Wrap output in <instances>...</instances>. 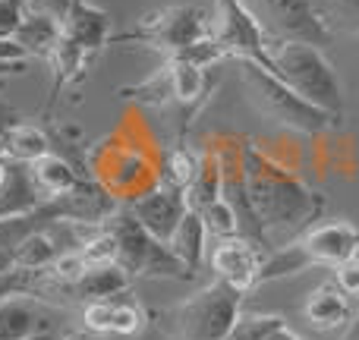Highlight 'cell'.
Here are the masks:
<instances>
[{
  "label": "cell",
  "instance_id": "6da1fadb",
  "mask_svg": "<svg viewBox=\"0 0 359 340\" xmlns=\"http://www.w3.org/2000/svg\"><path fill=\"white\" fill-rule=\"evenodd\" d=\"M243 164H246L249 198H252V208L259 215L271 246H274V240L290 243L303 230H312V224L325 211L322 192L309 189L297 173L280 168L274 158L259 151L252 142L243 145Z\"/></svg>",
  "mask_w": 359,
  "mask_h": 340
},
{
  "label": "cell",
  "instance_id": "7a4b0ae2",
  "mask_svg": "<svg viewBox=\"0 0 359 340\" xmlns=\"http://www.w3.org/2000/svg\"><path fill=\"white\" fill-rule=\"evenodd\" d=\"M268 54H271V73L280 82H287L303 101L341 123L344 86L322 48L299 41H268Z\"/></svg>",
  "mask_w": 359,
  "mask_h": 340
},
{
  "label": "cell",
  "instance_id": "3957f363",
  "mask_svg": "<svg viewBox=\"0 0 359 340\" xmlns=\"http://www.w3.org/2000/svg\"><path fill=\"white\" fill-rule=\"evenodd\" d=\"M240 312L243 293L215 278L183 303L161 309L155 322L164 340H227Z\"/></svg>",
  "mask_w": 359,
  "mask_h": 340
},
{
  "label": "cell",
  "instance_id": "277c9868",
  "mask_svg": "<svg viewBox=\"0 0 359 340\" xmlns=\"http://www.w3.org/2000/svg\"><path fill=\"white\" fill-rule=\"evenodd\" d=\"M240 82L246 88L249 101L255 104V111L262 117L274 120V123L287 126V130L306 132V136H318L328 126H337L334 117H328L325 111L312 107L309 101H303L297 92H293L287 82H280L274 73H268L259 63L240 60Z\"/></svg>",
  "mask_w": 359,
  "mask_h": 340
},
{
  "label": "cell",
  "instance_id": "5b68a950",
  "mask_svg": "<svg viewBox=\"0 0 359 340\" xmlns=\"http://www.w3.org/2000/svg\"><path fill=\"white\" fill-rule=\"evenodd\" d=\"M107 230L117 240V265L130 274L133 280H149V278H161V280H192L196 274L183 265L174 255V249L168 243L155 240L142 224L136 221L126 205H120L117 215L107 221Z\"/></svg>",
  "mask_w": 359,
  "mask_h": 340
},
{
  "label": "cell",
  "instance_id": "8992f818",
  "mask_svg": "<svg viewBox=\"0 0 359 340\" xmlns=\"http://www.w3.org/2000/svg\"><path fill=\"white\" fill-rule=\"evenodd\" d=\"M211 35V19L202 6L180 4V6H164V10L145 13L139 16V22L133 29L111 35V44H149V48L161 50L168 60L180 57L183 50H189L192 44H198L202 38Z\"/></svg>",
  "mask_w": 359,
  "mask_h": 340
},
{
  "label": "cell",
  "instance_id": "52a82bcc",
  "mask_svg": "<svg viewBox=\"0 0 359 340\" xmlns=\"http://www.w3.org/2000/svg\"><path fill=\"white\" fill-rule=\"evenodd\" d=\"M246 6L262 22L268 41H299L325 50L334 38L316 0H246Z\"/></svg>",
  "mask_w": 359,
  "mask_h": 340
},
{
  "label": "cell",
  "instance_id": "ba28073f",
  "mask_svg": "<svg viewBox=\"0 0 359 340\" xmlns=\"http://www.w3.org/2000/svg\"><path fill=\"white\" fill-rule=\"evenodd\" d=\"M215 32L217 44L233 60L259 63L271 73V54H268V35L246 0H215Z\"/></svg>",
  "mask_w": 359,
  "mask_h": 340
},
{
  "label": "cell",
  "instance_id": "9c48e42d",
  "mask_svg": "<svg viewBox=\"0 0 359 340\" xmlns=\"http://www.w3.org/2000/svg\"><path fill=\"white\" fill-rule=\"evenodd\" d=\"M149 325V312L136 299L133 290H123L117 297L92 299L82 306V328L92 334H117V337H136Z\"/></svg>",
  "mask_w": 359,
  "mask_h": 340
},
{
  "label": "cell",
  "instance_id": "30bf717a",
  "mask_svg": "<svg viewBox=\"0 0 359 340\" xmlns=\"http://www.w3.org/2000/svg\"><path fill=\"white\" fill-rule=\"evenodd\" d=\"M297 243L303 246L309 265H322L334 271L337 265L356 259L359 255V227L353 221H328L316 224L312 230H306L303 236H297Z\"/></svg>",
  "mask_w": 359,
  "mask_h": 340
},
{
  "label": "cell",
  "instance_id": "8fae6325",
  "mask_svg": "<svg viewBox=\"0 0 359 340\" xmlns=\"http://www.w3.org/2000/svg\"><path fill=\"white\" fill-rule=\"evenodd\" d=\"M211 271L217 280L230 284L233 290L249 293L252 287H259V271H262V249L255 243L243 240V236H230V240H217L211 246Z\"/></svg>",
  "mask_w": 359,
  "mask_h": 340
},
{
  "label": "cell",
  "instance_id": "7c38bea8",
  "mask_svg": "<svg viewBox=\"0 0 359 340\" xmlns=\"http://www.w3.org/2000/svg\"><path fill=\"white\" fill-rule=\"evenodd\" d=\"M126 208L136 215V221L142 224L145 230H149L155 240L168 243L170 236H174L177 224L183 221V215L189 211V205H186V196L183 189H174V186H155V189L142 192V196H136Z\"/></svg>",
  "mask_w": 359,
  "mask_h": 340
},
{
  "label": "cell",
  "instance_id": "4fadbf2b",
  "mask_svg": "<svg viewBox=\"0 0 359 340\" xmlns=\"http://www.w3.org/2000/svg\"><path fill=\"white\" fill-rule=\"evenodd\" d=\"M54 337L50 306L38 303L25 293L0 297V340H38Z\"/></svg>",
  "mask_w": 359,
  "mask_h": 340
},
{
  "label": "cell",
  "instance_id": "5bb4252c",
  "mask_svg": "<svg viewBox=\"0 0 359 340\" xmlns=\"http://www.w3.org/2000/svg\"><path fill=\"white\" fill-rule=\"evenodd\" d=\"M63 38V16L48 6L44 0H29L22 10V22H19L13 41L25 50V57H38V60H50L54 48Z\"/></svg>",
  "mask_w": 359,
  "mask_h": 340
},
{
  "label": "cell",
  "instance_id": "9a60e30c",
  "mask_svg": "<svg viewBox=\"0 0 359 340\" xmlns=\"http://www.w3.org/2000/svg\"><path fill=\"white\" fill-rule=\"evenodd\" d=\"M63 35L73 38L92 60H98V54L111 44V16L88 0H69L63 13Z\"/></svg>",
  "mask_w": 359,
  "mask_h": 340
},
{
  "label": "cell",
  "instance_id": "2e32d148",
  "mask_svg": "<svg viewBox=\"0 0 359 340\" xmlns=\"http://www.w3.org/2000/svg\"><path fill=\"white\" fill-rule=\"evenodd\" d=\"M303 315L312 328L318 331H337V328H350L353 322L356 309H353V299L337 287V280H325L318 284L316 290L306 297V306H303Z\"/></svg>",
  "mask_w": 359,
  "mask_h": 340
},
{
  "label": "cell",
  "instance_id": "e0dca14e",
  "mask_svg": "<svg viewBox=\"0 0 359 340\" xmlns=\"http://www.w3.org/2000/svg\"><path fill=\"white\" fill-rule=\"evenodd\" d=\"M170 69V88H174V101L183 111V130L189 126V120L196 117V111L208 101L211 92V73L205 67L186 60H164Z\"/></svg>",
  "mask_w": 359,
  "mask_h": 340
},
{
  "label": "cell",
  "instance_id": "ac0fdd59",
  "mask_svg": "<svg viewBox=\"0 0 359 340\" xmlns=\"http://www.w3.org/2000/svg\"><path fill=\"white\" fill-rule=\"evenodd\" d=\"M29 170H32V179H35L38 192H41V198L67 196V192H73L76 186L88 177V173H82V168H76L69 158L57 155V151H48L44 158L32 161Z\"/></svg>",
  "mask_w": 359,
  "mask_h": 340
},
{
  "label": "cell",
  "instance_id": "d6986e66",
  "mask_svg": "<svg viewBox=\"0 0 359 340\" xmlns=\"http://www.w3.org/2000/svg\"><path fill=\"white\" fill-rule=\"evenodd\" d=\"M41 192H38L35 179H32L29 164L6 161V179L0 186V217H16L29 215L41 205Z\"/></svg>",
  "mask_w": 359,
  "mask_h": 340
},
{
  "label": "cell",
  "instance_id": "ffe728a7",
  "mask_svg": "<svg viewBox=\"0 0 359 340\" xmlns=\"http://www.w3.org/2000/svg\"><path fill=\"white\" fill-rule=\"evenodd\" d=\"M205 243H208V227H205L202 215L198 211H186L183 221L177 224L174 236L168 240V246L174 249V255L189 268L192 274L198 271L202 265V255H205Z\"/></svg>",
  "mask_w": 359,
  "mask_h": 340
},
{
  "label": "cell",
  "instance_id": "44dd1931",
  "mask_svg": "<svg viewBox=\"0 0 359 340\" xmlns=\"http://www.w3.org/2000/svg\"><path fill=\"white\" fill-rule=\"evenodd\" d=\"M133 278L123 271L120 265H104V268H88L86 278L73 287V303L86 306L92 299H104V297H117V293L130 290Z\"/></svg>",
  "mask_w": 359,
  "mask_h": 340
},
{
  "label": "cell",
  "instance_id": "7402d4cb",
  "mask_svg": "<svg viewBox=\"0 0 359 340\" xmlns=\"http://www.w3.org/2000/svg\"><path fill=\"white\" fill-rule=\"evenodd\" d=\"M48 151H54L50 136L41 123H19L13 126V132L6 136L4 145V161H19V164H32L38 158H44Z\"/></svg>",
  "mask_w": 359,
  "mask_h": 340
},
{
  "label": "cell",
  "instance_id": "603a6c76",
  "mask_svg": "<svg viewBox=\"0 0 359 340\" xmlns=\"http://www.w3.org/2000/svg\"><path fill=\"white\" fill-rule=\"evenodd\" d=\"M183 196H186L189 211H202V208H208L215 198H221V164H217L215 149L202 155V164H198L196 179L183 189Z\"/></svg>",
  "mask_w": 359,
  "mask_h": 340
},
{
  "label": "cell",
  "instance_id": "cb8c5ba5",
  "mask_svg": "<svg viewBox=\"0 0 359 340\" xmlns=\"http://www.w3.org/2000/svg\"><path fill=\"white\" fill-rule=\"evenodd\" d=\"M63 252V246L54 240L50 227L35 230L29 233L16 249V271H38V268H48L57 255Z\"/></svg>",
  "mask_w": 359,
  "mask_h": 340
},
{
  "label": "cell",
  "instance_id": "d4e9b609",
  "mask_svg": "<svg viewBox=\"0 0 359 340\" xmlns=\"http://www.w3.org/2000/svg\"><path fill=\"white\" fill-rule=\"evenodd\" d=\"M205 151H189L186 145H177L174 151L168 155V164H164L161 173V183L164 186H174V189H186V186L196 179L198 164H202Z\"/></svg>",
  "mask_w": 359,
  "mask_h": 340
},
{
  "label": "cell",
  "instance_id": "484cf974",
  "mask_svg": "<svg viewBox=\"0 0 359 340\" xmlns=\"http://www.w3.org/2000/svg\"><path fill=\"white\" fill-rule=\"evenodd\" d=\"M284 315H268V312H240L230 328L227 340H268L278 325H284Z\"/></svg>",
  "mask_w": 359,
  "mask_h": 340
},
{
  "label": "cell",
  "instance_id": "4316f807",
  "mask_svg": "<svg viewBox=\"0 0 359 340\" xmlns=\"http://www.w3.org/2000/svg\"><path fill=\"white\" fill-rule=\"evenodd\" d=\"M316 6L331 32H359V0H316Z\"/></svg>",
  "mask_w": 359,
  "mask_h": 340
},
{
  "label": "cell",
  "instance_id": "83f0119b",
  "mask_svg": "<svg viewBox=\"0 0 359 340\" xmlns=\"http://www.w3.org/2000/svg\"><path fill=\"white\" fill-rule=\"evenodd\" d=\"M198 215H202L205 227H208V236H215V240H230V236H240V233H236L233 208H230L224 198H215V202H211L208 208H202Z\"/></svg>",
  "mask_w": 359,
  "mask_h": 340
},
{
  "label": "cell",
  "instance_id": "f1b7e54d",
  "mask_svg": "<svg viewBox=\"0 0 359 340\" xmlns=\"http://www.w3.org/2000/svg\"><path fill=\"white\" fill-rule=\"evenodd\" d=\"M29 0H0V41L13 38L22 22V10Z\"/></svg>",
  "mask_w": 359,
  "mask_h": 340
},
{
  "label": "cell",
  "instance_id": "f546056e",
  "mask_svg": "<svg viewBox=\"0 0 359 340\" xmlns=\"http://www.w3.org/2000/svg\"><path fill=\"white\" fill-rule=\"evenodd\" d=\"M334 280H337V287L353 299V303H359V255L334 268Z\"/></svg>",
  "mask_w": 359,
  "mask_h": 340
},
{
  "label": "cell",
  "instance_id": "4dcf8cb0",
  "mask_svg": "<svg viewBox=\"0 0 359 340\" xmlns=\"http://www.w3.org/2000/svg\"><path fill=\"white\" fill-rule=\"evenodd\" d=\"M22 111H19L16 104H10V101L0 95V158H4V145H6V136L13 132V126L22 123Z\"/></svg>",
  "mask_w": 359,
  "mask_h": 340
},
{
  "label": "cell",
  "instance_id": "1f68e13d",
  "mask_svg": "<svg viewBox=\"0 0 359 340\" xmlns=\"http://www.w3.org/2000/svg\"><path fill=\"white\" fill-rule=\"evenodd\" d=\"M29 69V60H0V79H10V76H22Z\"/></svg>",
  "mask_w": 359,
  "mask_h": 340
},
{
  "label": "cell",
  "instance_id": "d6a6232c",
  "mask_svg": "<svg viewBox=\"0 0 359 340\" xmlns=\"http://www.w3.org/2000/svg\"><path fill=\"white\" fill-rule=\"evenodd\" d=\"M268 340H306V337H299L297 331H293L290 325L284 322V325H278V328H274L271 334H268Z\"/></svg>",
  "mask_w": 359,
  "mask_h": 340
},
{
  "label": "cell",
  "instance_id": "836d02e7",
  "mask_svg": "<svg viewBox=\"0 0 359 340\" xmlns=\"http://www.w3.org/2000/svg\"><path fill=\"white\" fill-rule=\"evenodd\" d=\"M60 340H104V337L92 334V331H86V328H79V331H69V334H63Z\"/></svg>",
  "mask_w": 359,
  "mask_h": 340
},
{
  "label": "cell",
  "instance_id": "e575fe53",
  "mask_svg": "<svg viewBox=\"0 0 359 340\" xmlns=\"http://www.w3.org/2000/svg\"><path fill=\"white\" fill-rule=\"evenodd\" d=\"M344 340H359V309H356V315H353V322H350L347 337H344Z\"/></svg>",
  "mask_w": 359,
  "mask_h": 340
},
{
  "label": "cell",
  "instance_id": "d590c367",
  "mask_svg": "<svg viewBox=\"0 0 359 340\" xmlns=\"http://www.w3.org/2000/svg\"><path fill=\"white\" fill-rule=\"evenodd\" d=\"M44 4H48V6H54V10L63 16V13H67V6H69V0H44Z\"/></svg>",
  "mask_w": 359,
  "mask_h": 340
},
{
  "label": "cell",
  "instance_id": "8d00e7d4",
  "mask_svg": "<svg viewBox=\"0 0 359 340\" xmlns=\"http://www.w3.org/2000/svg\"><path fill=\"white\" fill-rule=\"evenodd\" d=\"M4 179H6V161L0 158V186H4Z\"/></svg>",
  "mask_w": 359,
  "mask_h": 340
},
{
  "label": "cell",
  "instance_id": "74e56055",
  "mask_svg": "<svg viewBox=\"0 0 359 340\" xmlns=\"http://www.w3.org/2000/svg\"><path fill=\"white\" fill-rule=\"evenodd\" d=\"M38 340H50V337H38Z\"/></svg>",
  "mask_w": 359,
  "mask_h": 340
}]
</instances>
